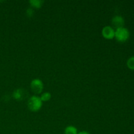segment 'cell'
<instances>
[{
    "instance_id": "obj_1",
    "label": "cell",
    "mask_w": 134,
    "mask_h": 134,
    "mask_svg": "<svg viewBox=\"0 0 134 134\" xmlns=\"http://www.w3.org/2000/svg\"><path fill=\"white\" fill-rule=\"evenodd\" d=\"M43 105V102L41 99L40 97L37 96H33L27 102V107L30 111L33 112H37L41 109Z\"/></svg>"
},
{
    "instance_id": "obj_2",
    "label": "cell",
    "mask_w": 134,
    "mask_h": 134,
    "mask_svg": "<svg viewBox=\"0 0 134 134\" xmlns=\"http://www.w3.org/2000/svg\"><path fill=\"white\" fill-rule=\"evenodd\" d=\"M130 31L126 27H122L120 28L116 29L115 33V37L116 40L120 43H124L128 40L130 38Z\"/></svg>"
},
{
    "instance_id": "obj_3",
    "label": "cell",
    "mask_w": 134,
    "mask_h": 134,
    "mask_svg": "<svg viewBox=\"0 0 134 134\" xmlns=\"http://www.w3.org/2000/svg\"><path fill=\"white\" fill-rule=\"evenodd\" d=\"M30 87L33 92L35 94H39L41 93L43 89V83L41 80L39 79H35L32 80L30 84Z\"/></svg>"
},
{
    "instance_id": "obj_4",
    "label": "cell",
    "mask_w": 134,
    "mask_h": 134,
    "mask_svg": "<svg viewBox=\"0 0 134 134\" xmlns=\"http://www.w3.org/2000/svg\"><path fill=\"white\" fill-rule=\"evenodd\" d=\"M115 31L111 26H105L102 31V35L104 38L107 39H112L115 37Z\"/></svg>"
},
{
    "instance_id": "obj_5",
    "label": "cell",
    "mask_w": 134,
    "mask_h": 134,
    "mask_svg": "<svg viewBox=\"0 0 134 134\" xmlns=\"http://www.w3.org/2000/svg\"><path fill=\"white\" fill-rule=\"evenodd\" d=\"M111 22H112V25L113 26V27H115L116 29L124 27V24H125L124 18L119 15H116L114 16Z\"/></svg>"
},
{
    "instance_id": "obj_6",
    "label": "cell",
    "mask_w": 134,
    "mask_h": 134,
    "mask_svg": "<svg viewBox=\"0 0 134 134\" xmlns=\"http://www.w3.org/2000/svg\"><path fill=\"white\" fill-rule=\"evenodd\" d=\"M65 134H77V129L73 126H69L66 127L64 131Z\"/></svg>"
},
{
    "instance_id": "obj_7",
    "label": "cell",
    "mask_w": 134,
    "mask_h": 134,
    "mask_svg": "<svg viewBox=\"0 0 134 134\" xmlns=\"http://www.w3.org/2000/svg\"><path fill=\"white\" fill-rule=\"evenodd\" d=\"M29 3H30V5L34 8H37V9H39L43 5V1H41V0H30L29 1Z\"/></svg>"
},
{
    "instance_id": "obj_8",
    "label": "cell",
    "mask_w": 134,
    "mask_h": 134,
    "mask_svg": "<svg viewBox=\"0 0 134 134\" xmlns=\"http://www.w3.org/2000/svg\"><path fill=\"white\" fill-rule=\"evenodd\" d=\"M13 97L16 99H22L23 97V92L22 89H17L13 92Z\"/></svg>"
},
{
    "instance_id": "obj_9",
    "label": "cell",
    "mask_w": 134,
    "mask_h": 134,
    "mask_svg": "<svg viewBox=\"0 0 134 134\" xmlns=\"http://www.w3.org/2000/svg\"><path fill=\"white\" fill-rule=\"evenodd\" d=\"M41 99L42 102H48L50 100V99L51 98V94L50 92H44L41 95V96L40 97Z\"/></svg>"
},
{
    "instance_id": "obj_10",
    "label": "cell",
    "mask_w": 134,
    "mask_h": 134,
    "mask_svg": "<svg viewBox=\"0 0 134 134\" xmlns=\"http://www.w3.org/2000/svg\"><path fill=\"white\" fill-rule=\"evenodd\" d=\"M127 66L130 69L134 70V56L128 59L127 61Z\"/></svg>"
},
{
    "instance_id": "obj_11",
    "label": "cell",
    "mask_w": 134,
    "mask_h": 134,
    "mask_svg": "<svg viewBox=\"0 0 134 134\" xmlns=\"http://www.w3.org/2000/svg\"><path fill=\"white\" fill-rule=\"evenodd\" d=\"M26 14H27V15L28 16H32V15L34 14V10H33L32 9L29 8V9H27V10H26Z\"/></svg>"
},
{
    "instance_id": "obj_12",
    "label": "cell",
    "mask_w": 134,
    "mask_h": 134,
    "mask_svg": "<svg viewBox=\"0 0 134 134\" xmlns=\"http://www.w3.org/2000/svg\"><path fill=\"white\" fill-rule=\"evenodd\" d=\"M77 134H90V133H88V132H86V131H82V132H79V133H78Z\"/></svg>"
}]
</instances>
